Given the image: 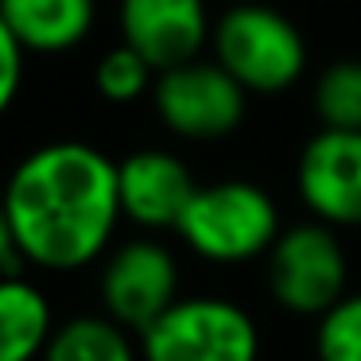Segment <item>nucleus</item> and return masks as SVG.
<instances>
[{
  "instance_id": "nucleus-15",
  "label": "nucleus",
  "mask_w": 361,
  "mask_h": 361,
  "mask_svg": "<svg viewBox=\"0 0 361 361\" xmlns=\"http://www.w3.org/2000/svg\"><path fill=\"white\" fill-rule=\"evenodd\" d=\"M94 86L105 102L113 105H128V102H140L144 94L152 97V86H156V71L136 55L133 47L117 43L109 47L94 66Z\"/></svg>"
},
{
  "instance_id": "nucleus-5",
  "label": "nucleus",
  "mask_w": 361,
  "mask_h": 361,
  "mask_svg": "<svg viewBox=\"0 0 361 361\" xmlns=\"http://www.w3.org/2000/svg\"><path fill=\"white\" fill-rule=\"evenodd\" d=\"M144 361H260V326L241 303L183 295L140 334Z\"/></svg>"
},
{
  "instance_id": "nucleus-7",
  "label": "nucleus",
  "mask_w": 361,
  "mask_h": 361,
  "mask_svg": "<svg viewBox=\"0 0 361 361\" xmlns=\"http://www.w3.org/2000/svg\"><path fill=\"white\" fill-rule=\"evenodd\" d=\"M102 314H109L128 334H144L159 314L179 303V260L156 237H133L109 249L102 264Z\"/></svg>"
},
{
  "instance_id": "nucleus-4",
  "label": "nucleus",
  "mask_w": 361,
  "mask_h": 361,
  "mask_svg": "<svg viewBox=\"0 0 361 361\" xmlns=\"http://www.w3.org/2000/svg\"><path fill=\"white\" fill-rule=\"evenodd\" d=\"M264 280L276 307L299 319H322L350 295V257L338 229L314 218L283 226L264 257Z\"/></svg>"
},
{
  "instance_id": "nucleus-14",
  "label": "nucleus",
  "mask_w": 361,
  "mask_h": 361,
  "mask_svg": "<svg viewBox=\"0 0 361 361\" xmlns=\"http://www.w3.org/2000/svg\"><path fill=\"white\" fill-rule=\"evenodd\" d=\"M311 109L326 133H361V59L322 66L311 90Z\"/></svg>"
},
{
  "instance_id": "nucleus-3",
  "label": "nucleus",
  "mask_w": 361,
  "mask_h": 361,
  "mask_svg": "<svg viewBox=\"0 0 361 361\" xmlns=\"http://www.w3.org/2000/svg\"><path fill=\"white\" fill-rule=\"evenodd\" d=\"M175 233L206 264H249L268 257L276 237L283 233V221L264 187L249 179H221L198 183Z\"/></svg>"
},
{
  "instance_id": "nucleus-8",
  "label": "nucleus",
  "mask_w": 361,
  "mask_h": 361,
  "mask_svg": "<svg viewBox=\"0 0 361 361\" xmlns=\"http://www.w3.org/2000/svg\"><path fill=\"white\" fill-rule=\"evenodd\" d=\"M295 190L330 229H361V133H319L299 148Z\"/></svg>"
},
{
  "instance_id": "nucleus-18",
  "label": "nucleus",
  "mask_w": 361,
  "mask_h": 361,
  "mask_svg": "<svg viewBox=\"0 0 361 361\" xmlns=\"http://www.w3.org/2000/svg\"><path fill=\"white\" fill-rule=\"evenodd\" d=\"M20 264H24V257H20V249H16L8 214H4V202H0V280H4V276H20Z\"/></svg>"
},
{
  "instance_id": "nucleus-10",
  "label": "nucleus",
  "mask_w": 361,
  "mask_h": 361,
  "mask_svg": "<svg viewBox=\"0 0 361 361\" xmlns=\"http://www.w3.org/2000/svg\"><path fill=\"white\" fill-rule=\"evenodd\" d=\"M198 183L187 159L167 148H140L117 159L121 214L140 229H175Z\"/></svg>"
},
{
  "instance_id": "nucleus-12",
  "label": "nucleus",
  "mask_w": 361,
  "mask_h": 361,
  "mask_svg": "<svg viewBox=\"0 0 361 361\" xmlns=\"http://www.w3.org/2000/svg\"><path fill=\"white\" fill-rule=\"evenodd\" d=\"M55 326L51 299L32 280H0V361H39Z\"/></svg>"
},
{
  "instance_id": "nucleus-6",
  "label": "nucleus",
  "mask_w": 361,
  "mask_h": 361,
  "mask_svg": "<svg viewBox=\"0 0 361 361\" xmlns=\"http://www.w3.org/2000/svg\"><path fill=\"white\" fill-rule=\"evenodd\" d=\"M152 109L171 136L190 144H214L245 125L249 94L214 59H195L187 66L156 74Z\"/></svg>"
},
{
  "instance_id": "nucleus-17",
  "label": "nucleus",
  "mask_w": 361,
  "mask_h": 361,
  "mask_svg": "<svg viewBox=\"0 0 361 361\" xmlns=\"http://www.w3.org/2000/svg\"><path fill=\"white\" fill-rule=\"evenodd\" d=\"M24 47L12 39V32L0 20V117L12 109V102L20 97V86H24Z\"/></svg>"
},
{
  "instance_id": "nucleus-11",
  "label": "nucleus",
  "mask_w": 361,
  "mask_h": 361,
  "mask_svg": "<svg viewBox=\"0 0 361 361\" xmlns=\"http://www.w3.org/2000/svg\"><path fill=\"white\" fill-rule=\"evenodd\" d=\"M0 20L24 55H66L90 39L97 0H0Z\"/></svg>"
},
{
  "instance_id": "nucleus-16",
  "label": "nucleus",
  "mask_w": 361,
  "mask_h": 361,
  "mask_svg": "<svg viewBox=\"0 0 361 361\" xmlns=\"http://www.w3.org/2000/svg\"><path fill=\"white\" fill-rule=\"evenodd\" d=\"M314 357L319 361H361V291H350L314 322Z\"/></svg>"
},
{
  "instance_id": "nucleus-1",
  "label": "nucleus",
  "mask_w": 361,
  "mask_h": 361,
  "mask_svg": "<svg viewBox=\"0 0 361 361\" xmlns=\"http://www.w3.org/2000/svg\"><path fill=\"white\" fill-rule=\"evenodd\" d=\"M0 202L24 264L78 272L109 257L121 195L117 159L86 140H51L16 159Z\"/></svg>"
},
{
  "instance_id": "nucleus-2",
  "label": "nucleus",
  "mask_w": 361,
  "mask_h": 361,
  "mask_svg": "<svg viewBox=\"0 0 361 361\" xmlns=\"http://www.w3.org/2000/svg\"><path fill=\"white\" fill-rule=\"evenodd\" d=\"M210 59L245 94L272 97L307 74V39L288 12L249 0L214 20Z\"/></svg>"
},
{
  "instance_id": "nucleus-13",
  "label": "nucleus",
  "mask_w": 361,
  "mask_h": 361,
  "mask_svg": "<svg viewBox=\"0 0 361 361\" xmlns=\"http://www.w3.org/2000/svg\"><path fill=\"white\" fill-rule=\"evenodd\" d=\"M39 361H140V350L109 314H74L55 326Z\"/></svg>"
},
{
  "instance_id": "nucleus-9",
  "label": "nucleus",
  "mask_w": 361,
  "mask_h": 361,
  "mask_svg": "<svg viewBox=\"0 0 361 361\" xmlns=\"http://www.w3.org/2000/svg\"><path fill=\"white\" fill-rule=\"evenodd\" d=\"M117 27L156 74L202 59L214 35L206 0H117Z\"/></svg>"
}]
</instances>
